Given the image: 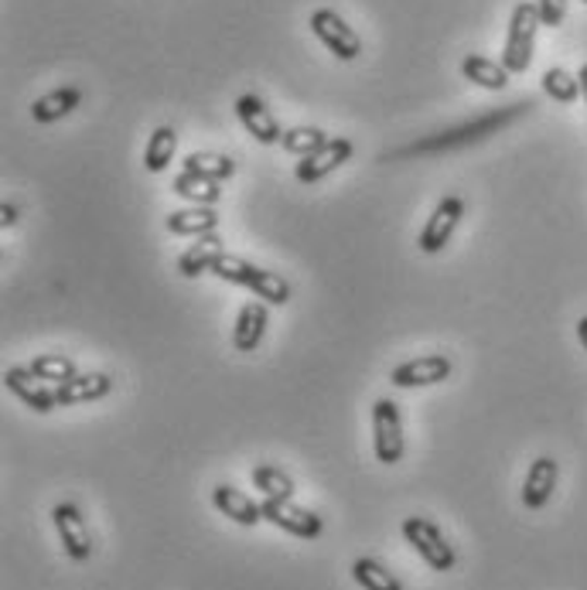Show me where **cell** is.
Wrapping results in <instances>:
<instances>
[{"mask_svg":"<svg viewBox=\"0 0 587 590\" xmlns=\"http://www.w3.org/2000/svg\"><path fill=\"white\" fill-rule=\"evenodd\" d=\"M526 110H529V103H512L509 110L485 113V116H478V120H472V124H461L455 130H444V133L428 137V140H417V144L400 151V157H407V154L420 157V154H437V151H455V148H464V144H475V140H482L488 133H499L506 124H512L515 116H523Z\"/></svg>","mask_w":587,"mask_h":590,"instance_id":"obj_1","label":"cell"},{"mask_svg":"<svg viewBox=\"0 0 587 590\" xmlns=\"http://www.w3.org/2000/svg\"><path fill=\"white\" fill-rule=\"evenodd\" d=\"M539 28H544V25H539L536 4H529V0L515 4L512 21H509V38H506V49H502V65L509 68V76H523L529 68Z\"/></svg>","mask_w":587,"mask_h":590,"instance_id":"obj_2","label":"cell"},{"mask_svg":"<svg viewBox=\"0 0 587 590\" xmlns=\"http://www.w3.org/2000/svg\"><path fill=\"white\" fill-rule=\"evenodd\" d=\"M400 529H404V539L413 547V553L424 560L431 570L448 574V570H455V566H458V553L451 550V542L444 539V533L431 523V518L407 515Z\"/></svg>","mask_w":587,"mask_h":590,"instance_id":"obj_3","label":"cell"},{"mask_svg":"<svg viewBox=\"0 0 587 590\" xmlns=\"http://www.w3.org/2000/svg\"><path fill=\"white\" fill-rule=\"evenodd\" d=\"M372 451L375 461L393 467L404 461L407 440H404V420H400V407L393 399L380 396L372 403Z\"/></svg>","mask_w":587,"mask_h":590,"instance_id":"obj_4","label":"cell"},{"mask_svg":"<svg viewBox=\"0 0 587 590\" xmlns=\"http://www.w3.org/2000/svg\"><path fill=\"white\" fill-rule=\"evenodd\" d=\"M311 31H315V38L339 62H356L362 55V38H359V31H352L332 8H318L311 14Z\"/></svg>","mask_w":587,"mask_h":590,"instance_id":"obj_5","label":"cell"},{"mask_svg":"<svg viewBox=\"0 0 587 590\" xmlns=\"http://www.w3.org/2000/svg\"><path fill=\"white\" fill-rule=\"evenodd\" d=\"M52 523H55V533H59L65 556L73 563H86L92 556V536H89L82 509L76 502H59L52 509Z\"/></svg>","mask_w":587,"mask_h":590,"instance_id":"obj_6","label":"cell"},{"mask_svg":"<svg viewBox=\"0 0 587 590\" xmlns=\"http://www.w3.org/2000/svg\"><path fill=\"white\" fill-rule=\"evenodd\" d=\"M461 219H464V198H458V195L441 198L437 208L431 211V219L424 222V229H420V235H417L420 253H428V256L441 253L451 243V235L461 226Z\"/></svg>","mask_w":587,"mask_h":590,"instance_id":"obj_7","label":"cell"},{"mask_svg":"<svg viewBox=\"0 0 587 590\" xmlns=\"http://www.w3.org/2000/svg\"><path fill=\"white\" fill-rule=\"evenodd\" d=\"M260 509H264V518L270 526L284 529L297 539H318L324 533L321 515H315L311 509L294 505V499H264Z\"/></svg>","mask_w":587,"mask_h":590,"instance_id":"obj_8","label":"cell"},{"mask_svg":"<svg viewBox=\"0 0 587 590\" xmlns=\"http://www.w3.org/2000/svg\"><path fill=\"white\" fill-rule=\"evenodd\" d=\"M451 375V359L448 356H420L410 362H400L390 372V383L396 389H424L437 386Z\"/></svg>","mask_w":587,"mask_h":590,"instance_id":"obj_9","label":"cell"},{"mask_svg":"<svg viewBox=\"0 0 587 590\" xmlns=\"http://www.w3.org/2000/svg\"><path fill=\"white\" fill-rule=\"evenodd\" d=\"M4 386L11 389V396H17L21 403L35 413H52L59 403H55V386L41 383L38 375L28 369V365H11L4 372Z\"/></svg>","mask_w":587,"mask_h":590,"instance_id":"obj_10","label":"cell"},{"mask_svg":"<svg viewBox=\"0 0 587 590\" xmlns=\"http://www.w3.org/2000/svg\"><path fill=\"white\" fill-rule=\"evenodd\" d=\"M352 151H356V148H352V140L332 137L321 151H315V154H308V157H301V161H297L294 178H297L301 184H315V181H321L324 175H332L335 168H342L345 161H352Z\"/></svg>","mask_w":587,"mask_h":590,"instance_id":"obj_11","label":"cell"},{"mask_svg":"<svg viewBox=\"0 0 587 590\" xmlns=\"http://www.w3.org/2000/svg\"><path fill=\"white\" fill-rule=\"evenodd\" d=\"M237 116H240V124L246 127V133L256 140V144H280L284 140V130H280L277 124V116L270 113V106L260 100V97H240L237 100Z\"/></svg>","mask_w":587,"mask_h":590,"instance_id":"obj_12","label":"cell"},{"mask_svg":"<svg viewBox=\"0 0 587 590\" xmlns=\"http://www.w3.org/2000/svg\"><path fill=\"white\" fill-rule=\"evenodd\" d=\"M560 482V464L553 458H536L526 471V482H523V505L529 512H539L557 491Z\"/></svg>","mask_w":587,"mask_h":590,"instance_id":"obj_13","label":"cell"},{"mask_svg":"<svg viewBox=\"0 0 587 590\" xmlns=\"http://www.w3.org/2000/svg\"><path fill=\"white\" fill-rule=\"evenodd\" d=\"M267 324H270V311L264 300H250L240 308L237 324H232V348L237 351H256L267 335Z\"/></svg>","mask_w":587,"mask_h":590,"instance_id":"obj_14","label":"cell"},{"mask_svg":"<svg viewBox=\"0 0 587 590\" xmlns=\"http://www.w3.org/2000/svg\"><path fill=\"white\" fill-rule=\"evenodd\" d=\"M113 393V380L106 372H86L73 375L68 383L55 386V403L59 407H79V403H97V399Z\"/></svg>","mask_w":587,"mask_h":590,"instance_id":"obj_15","label":"cell"},{"mask_svg":"<svg viewBox=\"0 0 587 590\" xmlns=\"http://www.w3.org/2000/svg\"><path fill=\"white\" fill-rule=\"evenodd\" d=\"M213 505H216L226 518H232L237 526L253 529L256 523H264V509H260V502H253L246 491L232 488V485H216V488H213Z\"/></svg>","mask_w":587,"mask_h":590,"instance_id":"obj_16","label":"cell"},{"mask_svg":"<svg viewBox=\"0 0 587 590\" xmlns=\"http://www.w3.org/2000/svg\"><path fill=\"white\" fill-rule=\"evenodd\" d=\"M226 249H222V240L213 232V235H199L195 240V246L192 249H184L181 256H178V273L184 277V280H195V277H202V273H213V267H216V259L222 256Z\"/></svg>","mask_w":587,"mask_h":590,"instance_id":"obj_17","label":"cell"},{"mask_svg":"<svg viewBox=\"0 0 587 590\" xmlns=\"http://www.w3.org/2000/svg\"><path fill=\"white\" fill-rule=\"evenodd\" d=\"M219 229V211H213L208 205H195L184 211H171L168 216V232L175 235H213Z\"/></svg>","mask_w":587,"mask_h":590,"instance_id":"obj_18","label":"cell"},{"mask_svg":"<svg viewBox=\"0 0 587 590\" xmlns=\"http://www.w3.org/2000/svg\"><path fill=\"white\" fill-rule=\"evenodd\" d=\"M79 103H82V92L76 86H62V89L49 92V97H41L31 106V120L35 124H55V120H62V116L73 113Z\"/></svg>","mask_w":587,"mask_h":590,"instance_id":"obj_19","label":"cell"},{"mask_svg":"<svg viewBox=\"0 0 587 590\" xmlns=\"http://www.w3.org/2000/svg\"><path fill=\"white\" fill-rule=\"evenodd\" d=\"M461 76L468 82H475L482 89H492V92H502L509 86V68L502 62H492L485 55H468L461 62Z\"/></svg>","mask_w":587,"mask_h":590,"instance_id":"obj_20","label":"cell"},{"mask_svg":"<svg viewBox=\"0 0 587 590\" xmlns=\"http://www.w3.org/2000/svg\"><path fill=\"white\" fill-rule=\"evenodd\" d=\"M175 195L178 198H184V202H192V205H208L213 208L219 198H222V188H219V181H208V178H199V175H188V171H181L178 178H175Z\"/></svg>","mask_w":587,"mask_h":590,"instance_id":"obj_21","label":"cell"},{"mask_svg":"<svg viewBox=\"0 0 587 590\" xmlns=\"http://www.w3.org/2000/svg\"><path fill=\"white\" fill-rule=\"evenodd\" d=\"M184 171L222 184V181H229L232 175H237V164H232V157H226V154H205V151L195 154L192 151L184 157Z\"/></svg>","mask_w":587,"mask_h":590,"instance_id":"obj_22","label":"cell"},{"mask_svg":"<svg viewBox=\"0 0 587 590\" xmlns=\"http://www.w3.org/2000/svg\"><path fill=\"white\" fill-rule=\"evenodd\" d=\"M175 151H178V133L171 127H157L148 140V151H144V168L151 175H161L168 171V164L175 161Z\"/></svg>","mask_w":587,"mask_h":590,"instance_id":"obj_23","label":"cell"},{"mask_svg":"<svg viewBox=\"0 0 587 590\" xmlns=\"http://www.w3.org/2000/svg\"><path fill=\"white\" fill-rule=\"evenodd\" d=\"M352 580H356L362 590H404V583L372 556H362V560L352 563Z\"/></svg>","mask_w":587,"mask_h":590,"instance_id":"obj_24","label":"cell"},{"mask_svg":"<svg viewBox=\"0 0 587 590\" xmlns=\"http://www.w3.org/2000/svg\"><path fill=\"white\" fill-rule=\"evenodd\" d=\"M250 478L264 491V499H294V491H297L288 471H280L277 464H256Z\"/></svg>","mask_w":587,"mask_h":590,"instance_id":"obj_25","label":"cell"},{"mask_svg":"<svg viewBox=\"0 0 587 590\" xmlns=\"http://www.w3.org/2000/svg\"><path fill=\"white\" fill-rule=\"evenodd\" d=\"M246 291H253L256 297H260L264 304H288L291 300V283L280 277V273H273V270H260L256 267L253 270V277H250V283H246Z\"/></svg>","mask_w":587,"mask_h":590,"instance_id":"obj_26","label":"cell"},{"mask_svg":"<svg viewBox=\"0 0 587 590\" xmlns=\"http://www.w3.org/2000/svg\"><path fill=\"white\" fill-rule=\"evenodd\" d=\"M28 369L38 375L41 383H52V386H62V383L73 380V375H79L76 362L68 359V356H59V351H44V356H35Z\"/></svg>","mask_w":587,"mask_h":590,"instance_id":"obj_27","label":"cell"},{"mask_svg":"<svg viewBox=\"0 0 587 590\" xmlns=\"http://www.w3.org/2000/svg\"><path fill=\"white\" fill-rule=\"evenodd\" d=\"M544 92H547L550 100L567 106V103H574L580 97V79L571 76L567 68L553 65V68H547V73H544Z\"/></svg>","mask_w":587,"mask_h":590,"instance_id":"obj_28","label":"cell"},{"mask_svg":"<svg viewBox=\"0 0 587 590\" xmlns=\"http://www.w3.org/2000/svg\"><path fill=\"white\" fill-rule=\"evenodd\" d=\"M284 151L288 154H297V157H308L315 151H321L328 144V133L318 130V127H294V130H284Z\"/></svg>","mask_w":587,"mask_h":590,"instance_id":"obj_29","label":"cell"},{"mask_svg":"<svg viewBox=\"0 0 587 590\" xmlns=\"http://www.w3.org/2000/svg\"><path fill=\"white\" fill-rule=\"evenodd\" d=\"M536 11L544 28H560L563 17H567V0H536Z\"/></svg>","mask_w":587,"mask_h":590,"instance_id":"obj_30","label":"cell"},{"mask_svg":"<svg viewBox=\"0 0 587 590\" xmlns=\"http://www.w3.org/2000/svg\"><path fill=\"white\" fill-rule=\"evenodd\" d=\"M17 222V205H0V226H4V229H11Z\"/></svg>","mask_w":587,"mask_h":590,"instance_id":"obj_31","label":"cell"},{"mask_svg":"<svg viewBox=\"0 0 587 590\" xmlns=\"http://www.w3.org/2000/svg\"><path fill=\"white\" fill-rule=\"evenodd\" d=\"M577 338H580V345H584V351H587V318L577 321Z\"/></svg>","mask_w":587,"mask_h":590,"instance_id":"obj_32","label":"cell"},{"mask_svg":"<svg viewBox=\"0 0 587 590\" xmlns=\"http://www.w3.org/2000/svg\"><path fill=\"white\" fill-rule=\"evenodd\" d=\"M577 79H580V97H584V106H587V65L577 73Z\"/></svg>","mask_w":587,"mask_h":590,"instance_id":"obj_33","label":"cell"},{"mask_svg":"<svg viewBox=\"0 0 587 590\" xmlns=\"http://www.w3.org/2000/svg\"><path fill=\"white\" fill-rule=\"evenodd\" d=\"M584 4H587V0H584Z\"/></svg>","mask_w":587,"mask_h":590,"instance_id":"obj_34","label":"cell"}]
</instances>
